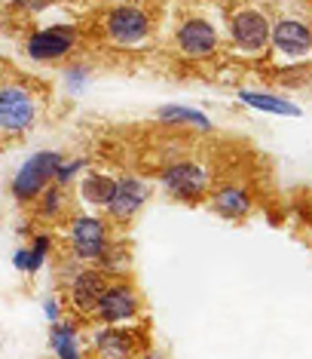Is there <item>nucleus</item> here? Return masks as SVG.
I'll return each instance as SVG.
<instances>
[{"instance_id": "nucleus-18", "label": "nucleus", "mask_w": 312, "mask_h": 359, "mask_svg": "<svg viewBox=\"0 0 312 359\" xmlns=\"http://www.w3.org/2000/svg\"><path fill=\"white\" fill-rule=\"evenodd\" d=\"M52 350L59 359H83L80 356V341H77V329L71 323H52Z\"/></svg>"}, {"instance_id": "nucleus-10", "label": "nucleus", "mask_w": 312, "mask_h": 359, "mask_svg": "<svg viewBox=\"0 0 312 359\" xmlns=\"http://www.w3.org/2000/svg\"><path fill=\"white\" fill-rule=\"evenodd\" d=\"M273 43L278 53L300 59V55H306L312 50V31L300 19H278L273 28Z\"/></svg>"}, {"instance_id": "nucleus-15", "label": "nucleus", "mask_w": 312, "mask_h": 359, "mask_svg": "<svg viewBox=\"0 0 312 359\" xmlns=\"http://www.w3.org/2000/svg\"><path fill=\"white\" fill-rule=\"evenodd\" d=\"M239 99L248 104L254 111H267V114H282V117H297L300 108L282 95H273V93H251V89H242Z\"/></svg>"}, {"instance_id": "nucleus-5", "label": "nucleus", "mask_w": 312, "mask_h": 359, "mask_svg": "<svg viewBox=\"0 0 312 359\" xmlns=\"http://www.w3.org/2000/svg\"><path fill=\"white\" fill-rule=\"evenodd\" d=\"M71 249L77 258L83 261H92V258H101L104 249H108V224L95 215H77L71 222Z\"/></svg>"}, {"instance_id": "nucleus-12", "label": "nucleus", "mask_w": 312, "mask_h": 359, "mask_svg": "<svg viewBox=\"0 0 312 359\" xmlns=\"http://www.w3.org/2000/svg\"><path fill=\"white\" fill-rule=\"evenodd\" d=\"M144 200H147V187L138 182V178L126 175L117 182V194H113V203L108 206V212L117 222H129V218L144 206Z\"/></svg>"}, {"instance_id": "nucleus-25", "label": "nucleus", "mask_w": 312, "mask_h": 359, "mask_svg": "<svg viewBox=\"0 0 312 359\" xmlns=\"http://www.w3.org/2000/svg\"><path fill=\"white\" fill-rule=\"evenodd\" d=\"M13 264L19 267V271H28V249H19V252H15V255H13Z\"/></svg>"}, {"instance_id": "nucleus-24", "label": "nucleus", "mask_w": 312, "mask_h": 359, "mask_svg": "<svg viewBox=\"0 0 312 359\" xmlns=\"http://www.w3.org/2000/svg\"><path fill=\"white\" fill-rule=\"evenodd\" d=\"M43 310H46L49 320L59 323V301H55V298H46V301H43Z\"/></svg>"}, {"instance_id": "nucleus-11", "label": "nucleus", "mask_w": 312, "mask_h": 359, "mask_svg": "<svg viewBox=\"0 0 312 359\" xmlns=\"http://www.w3.org/2000/svg\"><path fill=\"white\" fill-rule=\"evenodd\" d=\"M108 280H104V273L98 271H80L77 276L71 280V304L80 310V313H95L98 301L101 295L108 292Z\"/></svg>"}, {"instance_id": "nucleus-26", "label": "nucleus", "mask_w": 312, "mask_h": 359, "mask_svg": "<svg viewBox=\"0 0 312 359\" xmlns=\"http://www.w3.org/2000/svg\"><path fill=\"white\" fill-rule=\"evenodd\" d=\"M144 359H162V356H156V353H147Z\"/></svg>"}, {"instance_id": "nucleus-21", "label": "nucleus", "mask_w": 312, "mask_h": 359, "mask_svg": "<svg viewBox=\"0 0 312 359\" xmlns=\"http://www.w3.org/2000/svg\"><path fill=\"white\" fill-rule=\"evenodd\" d=\"M46 252H49V236H34V246L28 249V271L24 273H34L43 267L46 261Z\"/></svg>"}, {"instance_id": "nucleus-4", "label": "nucleus", "mask_w": 312, "mask_h": 359, "mask_svg": "<svg viewBox=\"0 0 312 359\" xmlns=\"http://www.w3.org/2000/svg\"><path fill=\"white\" fill-rule=\"evenodd\" d=\"M159 182L169 194H175L180 200H196L205 194L208 187V172L199 166V163H190V160H178V163H169L166 169L159 172Z\"/></svg>"}, {"instance_id": "nucleus-20", "label": "nucleus", "mask_w": 312, "mask_h": 359, "mask_svg": "<svg viewBox=\"0 0 312 359\" xmlns=\"http://www.w3.org/2000/svg\"><path fill=\"white\" fill-rule=\"evenodd\" d=\"M104 264V273H120L129 267V258H126V249L117 246V243H108V249H104V255L98 258Z\"/></svg>"}, {"instance_id": "nucleus-16", "label": "nucleus", "mask_w": 312, "mask_h": 359, "mask_svg": "<svg viewBox=\"0 0 312 359\" xmlns=\"http://www.w3.org/2000/svg\"><path fill=\"white\" fill-rule=\"evenodd\" d=\"M211 203H215V209L220 212L224 218H242L251 212V197L242 191V187H220V191L211 197Z\"/></svg>"}, {"instance_id": "nucleus-2", "label": "nucleus", "mask_w": 312, "mask_h": 359, "mask_svg": "<svg viewBox=\"0 0 312 359\" xmlns=\"http://www.w3.org/2000/svg\"><path fill=\"white\" fill-rule=\"evenodd\" d=\"M37 120V99L24 86L0 89V129L3 133H24Z\"/></svg>"}, {"instance_id": "nucleus-19", "label": "nucleus", "mask_w": 312, "mask_h": 359, "mask_svg": "<svg viewBox=\"0 0 312 359\" xmlns=\"http://www.w3.org/2000/svg\"><path fill=\"white\" fill-rule=\"evenodd\" d=\"M64 206V191L59 184H49L43 194H40V215L43 218H59V212Z\"/></svg>"}, {"instance_id": "nucleus-13", "label": "nucleus", "mask_w": 312, "mask_h": 359, "mask_svg": "<svg viewBox=\"0 0 312 359\" xmlns=\"http://www.w3.org/2000/svg\"><path fill=\"white\" fill-rule=\"evenodd\" d=\"M92 347L98 359H129L135 353V334L126 329H117V325H108V329L95 332Z\"/></svg>"}, {"instance_id": "nucleus-8", "label": "nucleus", "mask_w": 312, "mask_h": 359, "mask_svg": "<svg viewBox=\"0 0 312 359\" xmlns=\"http://www.w3.org/2000/svg\"><path fill=\"white\" fill-rule=\"evenodd\" d=\"M73 43H77V31L71 25H52L28 37V55L37 62H55L64 59L73 50Z\"/></svg>"}, {"instance_id": "nucleus-7", "label": "nucleus", "mask_w": 312, "mask_h": 359, "mask_svg": "<svg viewBox=\"0 0 312 359\" xmlns=\"http://www.w3.org/2000/svg\"><path fill=\"white\" fill-rule=\"evenodd\" d=\"M135 313H138V295L129 283H111L95 307V316L104 325L129 323V320H135Z\"/></svg>"}, {"instance_id": "nucleus-9", "label": "nucleus", "mask_w": 312, "mask_h": 359, "mask_svg": "<svg viewBox=\"0 0 312 359\" xmlns=\"http://www.w3.org/2000/svg\"><path fill=\"white\" fill-rule=\"evenodd\" d=\"M178 46L184 55H193V59H202V55H211L218 50V31L208 19L202 15H193L184 25L178 28Z\"/></svg>"}, {"instance_id": "nucleus-23", "label": "nucleus", "mask_w": 312, "mask_h": 359, "mask_svg": "<svg viewBox=\"0 0 312 359\" xmlns=\"http://www.w3.org/2000/svg\"><path fill=\"white\" fill-rule=\"evenodd\" d=\"M64 80H68V86H71V93H80V89L86 86V68H68V74H64Z\"/></svg>"}, {"instance_id": "nucleus-17", "label": "nucleus", "mask_w": 312, "mask_h": 359, "mask_svg": "<svg viewBox=\"0 0 312 359\" xmlns=\"http://www.w3.org/2000/svg\"><path fill=\"white\" fill-rule=\"evenodd\" d=\"M156 117H159V123H166V126H184V123H193V126H199V129H211V120L205 117L202 111L180 108V104H162V108L156 111Z\"/></svg>"}, {"instance_id": "nucleus-1", "label": "nucleus", "mask_w": 312, "mask_h": 359, "mask_svg": "<svg viewBox=\"0 0 312 359\" xmlns=\"http://www.w3.org/2000/svg\"><path fill=\"white\" fill-rule=\"evenodd\" d=\"M62 163H64L62 154H55V151H40L34 157H28L13 178V197L22 200V203L40 200V194L49 187L55 172L62 169Z\"/></svg>"}, {"instance_id": "nucleus-3", "label": "nucleus", "mask_w": 312, "mask_h": 359, "mask_svg": "<svg viewBox=\"0 0 312 359\" xmlns=\"http://www.w3.org/2000/svg\"><path fill=\"white\" fill-rule=\"evenodd\" d=\"M104 25H108V34L117 40V43L132 46L147 37V31H150V15L135 4H117L104 15Z\"/></svg>"}, {"instance_id": "nucleus-6", "label": "nucleus", "mask_w": 312, "mask_h": 359, "mask_svg": "<svg viewBox=\"0 0 312 359\" xmlns=\"http://www.w3.org/2000/svg\"><path fill=\"white\" fill-rule=\"evenodd\" d=\"M229 31H233L236 46L245 53H264L273 37V28L260 10H239L229 22Z\"/></svg>"}, {"instance_id": "nucleus-14", "label": "nucleus", "mask_w": 312, "mask_h": 359, "mask_svg": "<svg viewBox=\"0 0 312 359\" xmlns=\"http://www.w3.org/2000/svg\"><path fill=\"white\" fill-rule=\"evenodd\" d=\"M113 194H117V178L104 175V172H89L83 182H80V197L92 206H104L108 209L113 203Z\"/></svg>"}, {"instance_id": "nucleus-22", "label": "nucleus", "mask_w": 312, "mask_h": 359, "mask_svg": "<svg viewBox=\"0 0 312 359\" xmlns=\"http://www.w3.org/2000/svg\"><path fill=\"white\" fill-rule=\"evenodd\" d=\"M83 166H86L83 160H73V163H62V169H59V172H55V182H59V187H64V184H68L71 178L77 175V172H80V169H83Z\"/></svg>"}]
</instances>
